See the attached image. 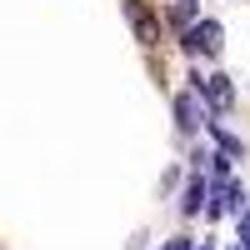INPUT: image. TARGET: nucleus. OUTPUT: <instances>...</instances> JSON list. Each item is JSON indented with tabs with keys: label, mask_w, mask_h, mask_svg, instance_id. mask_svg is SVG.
I'll return each mask as SVG.
<instances>
[{
	"label": "nucleus",
	"mask_w": 250,
	"mask_h": 250,
	"mask_svg": "<svg viewBox=\"0 0 250 250\" xmlns=\"http://www.w3.org/2000/svg\"><path fill=\"white\" fill-rule=\"evenodd\" d=\"M185 40V55H205V60H215L220 50H225V30H220V20H195L190 30H180Z\"/></svg>",
	"instance_id": "obj_1"
},
{
	"label": "nucleus",
	"mask_w": 250,
	"mask_h": 250,
	"mask_svg": "<svg viewBox=\"0 0 250 250\" xmlns=\"http://www.w3.org/2000/svg\"><path fill=\"white\" fill-rule=\"evenodd\" d=\"M190 80H195L190 90H195V95H200V100H205V105H210L215 115H225V110L235 105V85H230V75H200V70H195Z\"/></svg>",
	"instance_id": "obj_2"
},
{
	"label": "nucleus",
	"mask_w": 250,
	"mask_h": 250,
	"mask_svg": "<svg viewBox=\"0 0 250 250\" xmlns=\"http://www.w3.org/2000/svg\"><path fill=\"white\" fill-rule=\"evenodd\" d=\"M120 10H125V20H130L140 45H160V15L145 5V0H120Z\"/></svg>",
	"instance_id": "obj_3"
},
{
	"label": "nucleus",
	"mask_w": 250,
	"mask_h": 250,
	"mask_svg": "<svg viewBox=\"0 0 250 250\" xmlns=\"http://www.w3.org/2000/svg\"><path fill=\"white\" fill-rule=\"evenodd\" d=\"M205 120H210V115H205V100L195 90H180L175 95V125H180V130H200Z\"/></svg>",
	"instance_id": "obj_4"
},
{
	"label": "nucleus",
	"mask_w": 250,
	"mask_h": 250,
	"mask_svg": "<svg viewBox=\"0 0 250 250\" xmlns=\"http://www.w3.org/2000/svg\"><path fill=\"white\" fill-rule=\"evenodd\" d=\"M240 210H245V195H240V185L220 175V185H215V205H210V215H240Z\"/></svg>",
	"instance_id": "obj_5"
},
{
	"label": "nucleus",
	"mask_w": 250,
	"mask_h": 250,
	"mask_svg": "<svg viewBox=\"0 0 250 250\" xmlns=\"http://www.w3.org/2000/svg\"><path fill=\"white\" fill-rule=\"evenodd\" d=\"M205 200H210L205 180H200V175H190V185H185V195H180V215H200V210H205Z\"/></svg>",
	"instance_id": "obj_6"
},
{
	"label": "nucleus",
	"mask_w": 250,
	"mask_h": 250,
	"mask_svg": "<svg viewBox=\"0 0 250 250\" xmlns=\"http://www.w3.org/2000/svg\"><path fill=\"white\" fill-rule=\"evenodd\" d=\"M200 20V0H170V25L175 30H190Z\"/></svg>",
	"instance_id": "obj_7"
},
{
	"label": "nucleus",
	"mask_w": 250,
	"mask_h": 250,
	"mask_svg": "<svg viewBox=\"0 0 250 250\" xmlns=\"http://www.w3.org/2000/svg\"><path fill=\"white\" fill-rule=\"evenodd\" d=\"M205 130H210V135L220 140V150H225V155H230V160H240V155H245V145H240V140H235L230 130H225V125H220V120H205Z\"/></svg>",
	"instance_id": "obj_8"
},
{
	"label": "nucleus",
	"mask_w": 250,
	"mask_h": 250,
	"mask_svg": "<svg viewBox=\"0 0 250 250\" xmlns=\"http://www.w3.org/2000/svg\"><path fill=\"white\" fill-rule=\"evenodd\" d=\"M240 250H250V210H240Z\"/></svg>",
	"instance_id": "obj_9"
},
{
	"label": "nucleus",
	"mask_w": 250,
	"mask_h": 250,
	"mask_svg": "<svg viewBox=\"0 0 250 250\" xmlns=\"http://www.w3.org/2000/svg\"><path fill=\"white\" fill-rule=\"evenodd\" d=\"M160 250H195V245H190V240H185V235H175V240H165Z\"/></svg>",
	"instance_id": "obj_10"
}]
</instances>
